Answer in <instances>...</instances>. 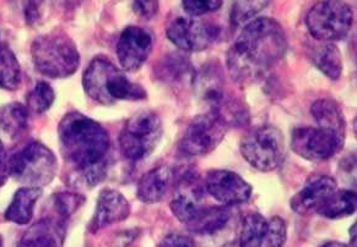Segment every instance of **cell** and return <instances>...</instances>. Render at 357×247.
Segmentation results:
<instances>
[{"label":"cell","mask_w":357,"mask_h":247,"mask_svg":"<svg viewBox=\"0 0 357 247\" xmlns=\"http://www.w3.org/2000/svg\"><path fill=\"white\" fill-rule=\"evenodd\" d=\"M287 37L271 17H258L243 27L227 53V70L235 82L261 79L284 58Z\"/></svg>","instance_id":"1"},{"label":"cell","mask_w":357,"mask_h":247,"mask_svg":"<svg viewBox=\"0 0 357 247\" xmlns=\"http://www.w3.org/2000/svg\"><path fill=\"white\" fill-rule=\"evenodd\" d=\"M58 135L61 156L75 168L87 186L102 182L111 143L107 130L91 118L72 111L61 119Z\"/></svg>","instance_id":"2"},{"label":"cell","mask_w":357,"mask_h":247,"mask_svg":"<svg viewBox=\"0 0 357 247\" xmlns=\"http://www.w3.org/2000/svg\"><path fill=\"white\" fill-rule=\"evenodd\" d=\"M82 87L91 99L112 106L119 101H143L148 93L142 85L134 83L106 56H96L82 75Z\"/></svg>","instance_id":"3"},{"label":"cell","mask_w":357,"mask_h":247,"mask_svg":"<svg viewBox=\"0 0 357 247\" xmlns=\"http://www.w3.org/2000/svg\"><path fill=\"white\" fill-rule=\"evenodd\" d=\"M32 61L37 71L50 79H67L80 66V53L75 42L64 32H50L33 40Z\"/></svg>","instance_id":"4"},{"label":"cell","mask_w":357,"mask_h":247,"mask_svg":"<svg viewBox=\"0 0 357 247\" xmlns=\"http://www.w3.org/2000/svg\"><path fill=\"white\" fill-rule=\"evenodd\" d=\"M162 134V121L155 111H139L128 119L119 135L123 156L132 161H144L156 150Z\"/></svg>","instance_id":"5"},{"label":"cell","mask_w":357,"mask_h":247,"mask_svg":"<svg viewBox=\"0 0 357 247\" xmlns=\"http://www.w3.org/2000/svg\"><path fill=\"white\" fill-rule=\"evenodd\" d=\"M240 150L250 167L259 172H273L285 158V140L278 127L261 125L242 137Z\"/></svg>","instance_id":"6"},{"label":"cell","mask_w":357,"mask_h":247,"mask_svg":"<svg viewBox=\"0 0 357 247\" xmlns=\"http://www.w3.org/2000/svg\"><path fill=\"white\" fill-rule=\"evenodd\" d=\"M10 177L27 187L47 186L56 177V158L48 147L31 142L21 151L9 157Z\"/></svg>","instance_id":"7"},{"label":"cell","mask_w":357,"mask_h":247,"mask_svg":"<svg viewBox=\"0 0 357 247\" xmlns=\"http://www.w3.org/2000/svg\"><path fill=\"white\" fill-rule=\"evenodd\" d=\"M354 22V13L342 1H318L306 16L307 29L312 37L321 42H337L349 35Z\"/></svg>","instance_id":"8"},{"label":"cell","mask_w":357,"mask_h":247,"mask_svg":"<svg viewBox=\"0 0 357 247\" xmlns=\"http://www.w3.org/2000/svg\"><path fill=\"white\" fill-rule=\"evenodd\" d=\"M227 125L214 111L193 118L181 137L178 152L185 157L205 156L216 150L224 140Z\"/></svg>","instance_id":"9"},{"label":"cell","mask_w":357,"mask_h":247,"mask_svg":"<svg viewBox=\"0 0 357 247\" xmlns=\"http://www.w3.org/2000/svg\"><path fill=\"white\" fill-rule=\"evenodd\" d=\"M344 143L345 136L323 127H296L291 135L292 151L310 161L331 159L342 150Z\"/></svg>","instance_id":"10"},{"label":"cell","mask_w":357,"mask_h":247,"mask_svg":"<svg viewBox=\"0 0 357 247\" xmlns=\"http://www.w3.org/2000/svg\"><path fill=\"white\" fill-rule=\"evenodd\" d=\"M220 35L219 26L198 17L179 16L166 27V35L178 49L198 53L213 46Z\"/></svg>","instance_id":"11"},{"label":"cell","mask_w":357,"mask_h":247,"mask_svg":"<svg viewBox=\"0 0 357 247\" xmlns=\"http://www.w3.org/2000/svg\"><path fill=\"white\" fill-rule=\"evenodd\" d=\"M205 191L226 207H234L250 201L253 189L237 173L213 169L206 173Z\"/></svg>","instance_id":"12"},{"label":"cell","mask_w":357,"mask_h":247,"mask_svg":"<svg viewBox=\"0 0 357 247\" xmlns=\"http://www.w3.org/2000/svg\"><path fill=\"white\" fill-rule=\"evenodd\" d=\"M153 35L140 26H128L118 38L116 53L122 69L138 71L148 61L153 48Z\"/></svg>","instance_id":"13"},{"label":"cell","mask_w":357,"mask_h":247,"mask_svg":"<svg viewBox=\"0 0 357 247\" xmlns=\"http://www.w3.org/2000/svg\"><path fill=\"white\" fill-rule=\"evenodd\" d=\"M130 216V205L121 192L113 189H103L97 197L96 209L89 224L92 234L103 228L126 221Z\"/></svg>","instance_id":"14"},{"label":"cell","mask_w":357,"mask_h":247,"mask_svg":"<svg viewBox=\"0 0 357 247\" xmlns=\"http://www.w3.org/2000/svg\"><path fill=\"white\" fill-rule=\"evenodd\" d=\"M337 190V182L329 175H313L300 191L291 198V209L297 214H307L321 207Z\"/></svg>","instance_id":"15"},{"label":"cell","mask_w":357,"mask_h":247,"mask_svg":"<svg viewBox=\"0 0 357 247\" xmlns=\"http://www.w3.org/2000/svg\"><path fill=\"white\" fill-rule=\"evenodd\" d=\"M192 83L200 101L209 106V111H216L227 96L225 92L224 70L218 61H210L195 71Z\"/></svg>","instance_id":"16"},{"label":"cell","mask_w":357,"mask_h":247,"mask_svg":"<svg viewBox=\"0 0 357 247\" xmlns=\"http://www.w3.org/2000/svg\"><path fill=\"white\" fill-rule=\"evenodd\" d=\"M66 235V219L42 218L26 230L19 242V247H63Z\"/></svg>","instance_id":"17"},{"label":"cell","mask_w":357,"mask_h":247,"mask_svg":"<svg viewBox=\"0 0 357 247\" xmlns=\"http://www.w3.org/2000/svg\"><path fill=\"white\" fill-rule=\"evenodd\" d=\"M174 170L167 166H160L145 173L140 177L137 189V196L140 201L148 205L161 201L172 186Z\"/></svg>","instance_id":"18"},{"label":"cell","mask_w":357,"mask_h":247,"mask_svg":"<svg viewBox=\"0 0 357 247\" xmlns=\"http://www.w3.org/2000/svg\"><path fill=\"white\" fill-rule=\"evenodd\" d=\"M232 217L230 207L202 206L195 217L185 225L189 232L197 235H213L222 230Z\"/></svg>","instance_id":"19"},{"label":"cell","mask_w":357,"mask_h":247,"mask_svg":"<svg viewBox=\"0 0 357 247\" xmlns=\"http://www.w3.org/2000/svg\"><path fill=\"white\" fill-rule=\"evenodd\" d=\"M311 114L318 127L337 132L342 136L347 134V121L342 106L332 98H321L313 102Z\"/></svg>","instance_id":"20"},{"label":"cell","mask_w":357,"mask_h":247,"mask_svg":"<svg viewBox=\"0 0 357 247\" xmlns=\"http://www.w3.org/2000/svg\"><path fill=\"white\" fill-rule=\"evenodd\" d=\"M42 196V189L36 187H22L15 192L9 207L6 209V219L19 225L29 224L35 205Z\"/></svg>","instance_id":"21"},{"label":"cell","mask_w":357,"mask_h":247,"mask_svg":"<svg viewBox=\"0 0 357 247\" xmlns=\"http://www.w3.org/2000/svg\"><path fill=\"white\" fill-rule=\"evenodd\" d=\"M313 64L321 74L332 81L340 79L342 72V58L339 47L332 42H321L313 51Z\"/></svg>","instance_id":"22"},{"label":"cell","mask_w":357,"mask_h":247,"mask_svg":"<svg viewBox=\"0 0 357 247\" xmlns=\"http://www.w3.org/2000/svg\"><path fill=\"white\" fill-rule=\"evenodd\" d=\"M194 72L188 58L181 53L165 56L156 70L158 79L166 83H181L185 77L193 81Z\"/></svg>","instance_id":"23"},{"label":"cell","mask_w":357,"mask_h":247,"mask_svg":"<svg viewBox=\"0 0 357 247\" xmlns=\"http://www.w3.org/2000/svg\"><path fill=\"white\" fill-rule=\"evenodd\" d=\"M356 212V192L337 190L317 209V213L327 219H342Z\"/></svg>","instance_id":"24"},{"label":"cell","mask_w":357,"mask_h":247,"mask_svg":"<svg viewBox=\"0 0 357 247\" xmlns=\"http://www.w3.org/2000/svg\"><path fill=\"white\" fill-rule=\"evenodd\" d=\"M268 219L259 213H250L241 222L238 247H264Z\"/></svg>","instance_id":"25"},{"label":"cell","mask_w":357,"mask_h":247,"mask_svg":"<svg viewBox=\"0 0 357 247\" xmlns=\"http://www.w3.org/2000/svg\"><path fill=\"white\" fill-rule=\"evenodd\" d=\"M30 111L21 103H10L0 108V129L16 138L29 129Z\"/></svg>","instance_id":"26"},{"label":"cell","mask_w":357,"mask_h":247,"mask_svg":"<svg viewBox=\"0 0 357 247\" xmlns=\"http://www.w3.org/2000/svg\"><path fill=\"white\" fill-rule=\"evenodd\" d=\"M21 66L15 54L6 43L0 42V88L15 91L21 86Z\"/></svg>","instance_id":"27"},{"label":"cell","mask_w":357,"mask_h":247,"mask_svg":"<svg viewBox=\"0 0 357 247\" xmlns=\"http://www.w3.org/2000/svg\"><path fill=\"white\" fill-rule=\"evenodd\" d=\"M56 99V93L46 81H38L26 96V108L30 113L42 114L51 108Z\"/></svg>","instance_id":"28"},{"label":"cell","mask_w":357,"mask_h":247,"mask_svg":"<svg viewBox=\"0 0 357 247\" xmlns=\"http://www.w3.org/2000/svg\"><path fill=\"white\" fill-rule=\"evenodd\" d=\"M271 1H236L231 9V22L238 26L250 21L261 10H264Z\"/></svg>","instance_id":"29"},{"label":"cell","mask_w":357,"mask_h":247,"mask_svg":"<svg viewBox=\"0 0 357 247\" xmlns=\"http://www.w3.org/2000/svg\"><path fill=\"white\" fill-rule=\"evenodd\" d=\"M52 198H53V203L58 216L66 221L72 216L73 213L77 212L85 202V197L73 192H59Z\"/></svg>","instance_id":"30"},{"label":"cell","mask_w":357,"mask_h":247,"mask_svg":"<svg viewBox=\"0 0 357 247\" xmlns=\"http://www.w3.org/2000/svg\"><path fill=\"white\" fill-rule=\"evenodd\" d=\"M286 235H287V228H286L285 221L279 216L271 217L268 221V230H266L264 247L285 246Z\"/></svg>","instance_id":"31"},{"label":"cell","mask_w":357,"mask_h":247,"mask_svg":"<svg viewBox=\"0 0 357 247\" xmlns=\"http://www.w3.org/2000/svg\"><path fill=\"white\" fill-rule=\"evenodd\" d=\"M222 4L224 1L221 0H183L182 8L190 17H199L219 10Z\"/></svg>","instance_id":"32"},{"label":"cell","mask_w":357,"mask_h":247,"mask_svg":"<svg viewBox=\"0 0 357 247\" xmlns=\"http://www.w3.org/2000/svg\"><path fill=\"white\" fill-rule=\"evenodd\" d=\"M158 247H197L190 237L182 234H169L158 244Z\"/></svg>","instance_id":"33"},{"label":"cell","mask_w":357,"mask_h":247,"mask_svg":"<svg viewBox=\"0 0 357 247\" xmlns=\"http://www.w3.org/2000/svg\"><path fill=\"white\" fill-rule=\"evenodd\" d=\"M133 10L144 19H151L158 14V1H134Z\"/></svg>","instance_id":"34"},{"label":"cell","mask_w":357,"mask_h":247,"mask_svg":"<svg viewBox=\"0 0 357 247\" xmlns=\"http://www.w3.org/2000/svg\"><path fill=\"white\" fill-rule=\"evenodd\" d=\"M10 177V168H9V157L6 153L0 154V187L3 186L8 179Z\"/></svg>","instance_id":"35"},{"label":"cell","mask_w":357,"mask_h":247,"mask_svg":"<svg viewBox=\"0 0 357 247\" xmlns=\"http://www.w3.org/2000/svg\"><path fill=\"white\" fill-rule=\"evenodd\" d=\"M38 11H40V9H38L37 1H29V3L26 4V20H27L29 24H35V21L40 17Z\"/></svg>","instance_id":"36"},{"label":"cell","mask_w":357,"mask_h":247,"mask_svg":"<svg viewBox=\"0 0 357 247\" xmlns=\"http://www.w3.org/2000/svg\"><path fill=\"white\" fill-rule=\"evenodd\" d=\"M319 247H349V245H347V244H342V242L339 241H329Z\"/></svg>","instance_id":"37"},{"label":"cell","mask_w":357,"mask_h":247,"mask_svg":"<svg viewBox=\"0 0 357 247\" xmlns=\"http://www.w3.org/2000/svg\"><path fill=\"white\" fill-rule=\"evenodd\" d=\"M221 247H238L237 242H229V244H225L224 246Z\"/></svg>","instance_id":"38"},{"label":"cell","mask_w":357,"mask_h":247,"mask_svg":"<svg viewBox=\"0 0 357 247\" xmlns=\"http://www.w3.org/2000/svg\"><path fill=\"white\" fill-rule=\"evenodd\" d=\"M1 153H3V143L0 142V154H1Z\"/></svg>","instance_id":"39"},{"label":"cell","mask_w":357,"mask_h":247,"mask_svg":"<svg viewBox=\"0 0 357 247\" xmlns=\"http://www.w3.org/2000/svg\"><path fill=\"white\" fill-rule=\"evenodd\" d=\"M0 247H4L3 246V240H1V237H0Z\"/></svg>","instance_id":"40"}]
</instances>
